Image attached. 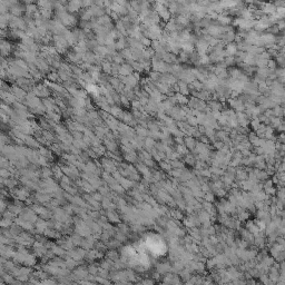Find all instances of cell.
I'll use <instances>...</instances> for the list:
<instances>
[{
	"instance_id": "obj_1",
	"label": "cell",
	"mask_w": 285,
	"mask_h": 285,
	"mask_svg": "<svg viewBox=\"0 0 285 285\" xmlns=\"http://www.w3.org/2000/svg\"><path fill=\"white\" fill-rule=\"evenodd\" d=\"M142 247L149 253L154 254L156 256H161L166 253V244L159 235L148 234L142 242Z\"/></svg>"
},
{
	"instance_id": "obj_2",
	"label": "cell",
	"mask_w": 285,
	"mask_h": 285,
	"mask_svg": "<svg viewBox=\"0 0 285 285\" xmlns=\"http://www.w3.org/2000/svg\"><path fill=\"white\" fill-rule=\"evenodd\" d=\"M258 9L262 10L265 15H272V13H275L276 7L273 5V2H263V1H261Z\"/></svg>"
},
{
	"instance_id": "obj_3",
	"label": "cell",
	"mask_w": 285,
	"mask_h": 285,
	"mask_svg": "<svg viewBox=\"0 0 285 285\" xmlns=\"http://www.w3.org/2000/svg\"><path fill=\"white\" fill-rule=\"evenodd\" d=\"M216 20L218 21V23L221 26H228L229 23H232V18L229 16H226V15H218Z\"/></svg>"
},
{
	"instance_id": "obj_4",
	"label": "cell",
	"mask_w": 285,
	"mask_h": 285,
	"mask_svg": "<svg viewBox=\"0 0 285 285\" xmlns=\"http://www.w3.org/2000/svg\"><path fill=\"white\" fill-rule=\"evenodd\" d=\"M218 2H219V5L222 6V8H224V9H229L232 7L236 6L238 1H236V0H218Z\"/></svg>"
},
{
	"instance_id": "obj_5",
	"label": "cell",
	"mask_w": 285,
	"mask_h": 285,
	"mask_svg": "<svg viewBox=\"0 0 285 285\" xmlns=\"http://www.w3.org/2000/svg\"><path fill=\"white\" fill-rule=\"evenodd\" d=\"M226 52H227V55H229V56H231V55H235L236 54V46H235V45H232V44L228 45L227 51H226Z\"/></svg>"
},
{
	"instance_id": "obj_6",
	"label": "cell",
	"mask_w": 285,
	"mask_h": 285,
	"mask_svg": "<svg viewBox=\"0 0 285 285\" xmlns=\"http://www.w3.org/2000/svg\"><path fill=\"white\" fill-rule=\"evenodd\" d=\"M195 2H196L198 6L207 7L209 3H211V1H209V0H195Z\"/></svg>"
},
{
	"instance_id": "obj_7",
	"label": "cell",
	"mask_w": 285,
	"mask_h": 285,
	"mask_svg": "<svg viewBox=\"0 0 285 285\" xmlns=\"http://www.w3.org/2000/svg\"><path fill=\"white\" fill-rule=\"evenodd\" d=\"M275 13H277V15H280V16L283 18V17H284V15H285V7H276Z\"/></svg>"
},
{
	"instance_id": "obj_8",
	"label": "cell",
	"mask_w": 285,
	"mask_h": 285,
	"mask_svg": "<svg viewBox=\"0 0 285 285\" xmlns=\"http://www.w3.org/2000/svg\"><path fill=\"white\" fill-rule=\"evenodd\" d=\"M273 5L275 7H285V0H274Z\"/></svg>"
},
{
	"instance_id": "obj_9",
	"label": "cell",
	"mask_w": 285,
	"mask_h": 285,
	"mask_svg": "<svg viewBox=\"0 0 285 285\" xmlns=\"http://www.w3.org/2000/svg\"><path fill=\"white\" fill-rule=\"evenodd\" d=\"M142 46H146V47H148L149 45H152V40L149 38H147V37H142Z\"/></svg>"
}]
</instances>
